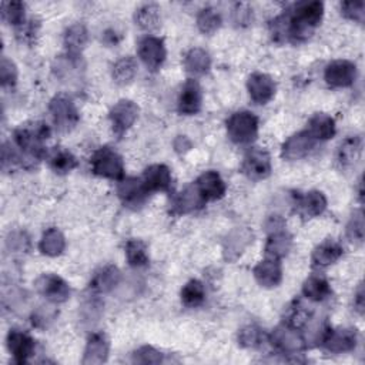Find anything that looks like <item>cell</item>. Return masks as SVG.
Returning <instances> with one entry per match:
<instances>
[{
    "label": "cell",
    "mask_w": 365,
    "mask_h": 365,
    "mask_svg": "<svg viewBox=\"0 0 365 365\" xmlns=\"http://www.w3.org/2000/svg\"><path fill=\"white\" fill-rule=\"evenodd\" d=\"M324 13V5L321 2H305L296 6L293 14L284 16L285 27L274 22V34H288L291 39L301 42L313 34V30L320 25Z\"/></svg>",
    "instance_id": "1"
},
{
    "label": "cell",
    "mask_w": 365,
    "mask_h": 365,
    "mask_svg": "<svg viewBox=\"0 0 365 365\" xmlns=\"http://www.w3.org/2000/svg\"><path fill=\"white\" fill-rule=\"evenodd\" d=\"M50 136L49 127L43 123H34L33 126H22L14 132V141L25 153L32 157L39 158L46 150L43 148V140Z\"/></svg>",
    "instance_id": "2"
},
{
    "label": "cell",
    "mask_w": 365,
    "mask_h": 365,
    "mask_svg": "<svg viewBox=\"0 0 365 365\" xmlns=\"http://www.w3.org/2000/svg\"><path fill=\"white\" fill-rule=\"evenodd\" d=\"M227 133L237 144L251 143L259 133V119L250 112H237L227 120Z\"/></svg>",
    "instance_id": "3"
},
{
    "label": "cell",
    "mask_w": 365,
    "mask_h": 365,
    "mask_svg": "<svg viewBox=\"0 0 365 365\" xmlns=\"http://www.w3.org/2000/svg\"><path fill=\"white\" fill-rule=\"evenodd\" d=\"M91 170L96 176L120 180L124 174V166L121 157L110 148H102L91 158Z\"/></svg>",
    "instance_id": "4"
},
{
    "label": "cell",
    "mask_w": 365,
    "mask_h": 365,
    "mask_svg": "<svg viewBox=\"0 0 365 365\" xmlns=\"http://www.w3.org/2000/svg\"><path fill=\"white\" fill-rule=\"evenodd\" d=\"M50 113L60 132H70L79 121L78 108L69 97L56 96L50 102Z\"/></svg>",
    "instance_id": "5"
},
{
    "label": "cell",
    "mask_w": 365,
    "mask_h": 365,
    "mask_svg": "<svg viewBox=\"0 0 365 365\" xmlns=\"http://www.w3.org/2000/svg\"><path fill=\"white\" fill-rule=\"evenodd\" d=\"M34 287L45 298L54 304L64 303L70 296L69 284L54 274H43L42 277L36 280Z\"/></svg>",
    "instance_id": "6"
},
{
    "label": "cell",
    "mask_w": 365,
    "mask_h": 365,
    "mask_svg": "<svg viewBox=\"0 0 365 365\" xmlns=\"http://www.w3.org/2000/svg\"><path fill=\"white\" fill-rule=\"evenodd\" d=\"M271 344L284 354H297L304 350V338L291 325L277 327L271 334Z\"/></svg>",
    "instance_id": "7"
},
{
    "label": "cell",
    "mask_w": 365,
    "mask_h": 365,
    "mask_svg": "<svg viewBox=\"0 0 365 365\" xmlns=\"http://www.w3.org/2000/svg\"><path fill=\"white\" fill-rule=\"evenodd\" d=\"M139 116V107L130 100H120L110 110L113 132L121 137L134 124Z\"/></svg>",
    "instance_id": "8"
},
{
    "label": "cell",
    "mask_w": 365,
    "mask_h": 365,
    "mask_svg": "<svg viewBox=\"0 0 365 365\" xmlns=\"http://www.w3.org/2000/svg\"><path fill=\"white\" fill-rule=\"evenodd\" d=\"M139 56L150 70H157L166 60V47L161 39L148 36L139 43Z\"/></svg>",
    "instance_id": "9"
},
{
    "label": "cell",
    "mask_w": 365,
    "mask_h": 365,
    "mask_svg": "<svg viewBox=\"0 0 365 365\" xmlns=\"http://www.w3.org/2000/svg\"><path fill=\"white\" fill-rule=\"evenodd\" d=\"M243 173L251 180H263L271 173V158L266 150L252 149L243 163Z\"/></svg>",
    "instance_id": "10"
},
{
    "label": "cell",
    "mask_w": 365,
    "mask_h": 365,
    "mask_svg": "<svg viewBox=\"0 0 365 365\" xmlns=\"http://www.w3.org/2000/svg\"><path fill=\"white\" fill-rule=\"evenodd\" d=\"M357 67L349 60H335L325 69V82L333 87H349L355 82Z\"/></svg>",
    "instance_id": "11"
},
{
    "label": "cell",
    "mask_w": 365,
    "mask_h": 365,
    "mask_svg": "<svg viewBox=\"0 0 365 365\" xmlns=\"http://www.w3.org/2000/svg\"><path fill=\"white\" fill-rule=\"evenodd\" d=\"M316 141L317 140L311 136V133H309L308 130L300 132L294 136H291L283 144L281 156L287 160H300L314 149Z\"/></svg>",
    "instance_id": "12"
},
{
    "label": "cell",
    "mask_w": 365,
    "mask_h": 365,
    "mask_svg": "<svg viewBox=\"0 0 365 365\" xmlns=\"http://www.w3.org/2000/svg\"><path fill=\"white\" fill-rule=\"evenodd\" d=\"M247 89L251 100L257 104L268 103L276 95V83L264 73L251 75L247 82Z\"/></svg>",
    "instance_id": "13"
},
{
    "label": "cell",
    "mask_w": 365,
    "mask_h": 365,
    "mask_svg": "<svg viewBox=\"0 0 365 365\" xmlns=\"http://www.w3.org/2000/svg\"><path fill=\"white\" fill-rule=\"evenodd\" d=\"M117 194L126 206L137 207L144 203L145 197L149 196V191L145 189L143 180L129 177L120 181V185L117 187Z\"/></svg>",
    "instance_id": "14"
},
{
    "label": "cell",
    "mask_w": 365,
    "mask_h": 365,
    "mask_svg": "<svg viewBox=\"0 0 365 365\" xmlns=\"http://www.w3.org/2000/svg\"><path fill=\"white\" fill-rule=\"evenodd\" d=\"M357 340L358 337L355 330H353V328H342V330L327 331L322 338V344L331 353H346L355 349Z\"/></svg>",
    "instance_id": "15"
},
{
    "label": "cell",
    "mask_w": 365,
    "mask_h": 365,
    "mask_svg": "<svg viewBox=\"0 0 365 365\" xmlns=\"http://www.w3.org/2000/svg\"><path fill=\"white\" fill-rule=\"evenodd\" d=\"M254 234L246 227L234 228L224 242V257L228 261H234L240 257L243 251L252 243Z\"/></svg>",
    "instance_id": "16"
},
{
    "label": "cell",
    "mask_w": 365,
    "mask_h": 365,
    "mask_svg": "<svg viewBox=\"0 0 365 365\" xmlns=\"http://www.w3.org/2000/svg\"><path fill=\"white\" fill-rule=\"evenodd\" d=\"M8 349L13 354L16 362L25 364L34 353V340L26 333L10 330L8 335Z\"/></svg>",
    "instance_id": "17"
},
{
    "label": "cell",
    "mask_w": 365,
    "mask_h": 365,
    "mask_svg": "<svg viewBox=\"0 0 365 365\" xmlns=\"http://www.w3.org/2000/svg\"><path fill=\"white\" fill-rule=\"evenodd\" d=\"M207 200L202 194V191L198 190L197 185L189 186L182 190L176 198H174V211L178 214H187L196 210H200L206 206Z\"/></svg>",
    "instance_id": "18"
},
{
    "label": "cell",
    "mask_w": 365,
    "mask_h": 365,
    "mask_svg": "<svg viewBox=\"0 0 365 365\" xmlns=\"http://www.w3.org/2000/svg\"><path fill=\"white\" fill-rule=\"evenodd\" d=\"M143 182L149 193L152 191H167L172 186V173L167 166L154 164L144 172Z\"/></svg>",
    "instance_id": "19"
},
{
    "label": "cell",
    "mask_w": 365,
    "mask_h": 365,
    "mask_svg": "<svg viewBox=\"0 0 365 365\" xmlns=\"http://www.w3.org/2000/svg\"><path fill=\"white\" fill-rule=\"evenodd\" d=\"M202 107V89L196 80H189L181 90L178 99V112L181 115H196Z\"/></svg>",
    "instance_id": "20"
},
{
    "label": "cell",
    "mask_w": 365,
    "mask_h": 365,
    "mask_svg": "<svg viewBox=\"0 0 365 365\" xmlns=\"http://www.w3.org/2000/svg\"><path fill=\"white\" fill-rule=\"evenodd\" d=\"M196 185L206 200H218L226 194V182L215 172L203 173Z\"/></svg>",
    "instance_id": "21"
},
{
    "label": "cell",
    "mask_w": 365,
    "mask_h": 365,
    "mask_svg": "<svg viewBox=\"0 0 365 365\" xmlns=\"http://www.w3.org/2000/svg\"><path fill=\"white\" fill-rule=\"evenodd\" d=\"M107 355H108V341L106 335L102 333H96L91 335L86 345L83 364L86 365L103 364L107 361Z\"/></svg>",
    "instance_id": "22"
},
{
    "label": "cell",
    "mask_w": 365,
    "mask_h": 365,
    "mask_svg": "<svg viewBox=\"0 0 365 365\" xmlns=\"http://www.w3.org/2000/svg\"><path fill=\"white\" fill-rule=\"evenodd\" d=\"M254 277L263 287H276L283 279L281 266L276 260H264L255 266Z\"/></svg>",
    "instance_id": "23"
},
{
    "label": "cell",
    "mask_w": 365,
    "mask_h": 365,
    "mask_svg": "<svg viewBox=\"0 0 365 365\" xmlns=\"http://www.w3.org/2000/svg\"><path fill=\"white\" fill-rule=\"evenodd\" d=\"M120 279H121V274L119 268L108 266L96 274L95 279L90 283V288L99 294L110 293V291L120 283Z\"/></svg>",
    "instance_id": "24"
},
{
    "label": "cell",
    "mask_w": 365,
    "mask_h": 365,
    "mask_svg": "<svg viewBox=\"0 0 365 365\" xmlns=\"http://www.w3.org/2000/svg\"><path fill=\"white\" fill-rule=\"evenodd\" d=\"M342 247L333 242L327 240L322 244H320L314 252H313V266L314 267H327L334 264L341 255H342Z\"/></svg>",
    "instance_id": "25"
},
{
    "label": "cell",
    "mask_w": 365,
    "mask_h": 365,
    "mask_svg": "<svg viewBox=\"0 0 365 365\" xmlns=\"http://www.w3.org/2000/svg\"><path fill=\"white\" fill-rule=\"evenodd\" d=\"M362 150V140L358 136H351L349 139H345L340 149H338V161L342 167H350L353 164H355L361 156Z\"/></svg>",
    "instance_id": "26"
},
{
    "label": "cell",
    "mask_w": 365,
    "mask_h": 365,
    "mask_svg": "<svg viewBox=\"0 0 365 365\" xmlns=\"http://www.w3.org/2000/svg\"><path fill=\"white\" fill-rule=\"evenodd\" d=\"M186 70L193 76H203L211 66L210 54L203 49H191L185 60Z\"/></svg>",
    "instance_id": "27"
},
{
    "label": "cell",
    "mask_w": 365,
    "mask_h": 365,
    "mask_svg": "<svg viewBox=\"0 0 365 365\" xmlns=\"http://www.w3.org/2000/svg\"><path fill=\"white\" fill-rule=\"evenodd\" d=\"M87 29L83 25L78 23L70 26L64 34V45L69 54H71V56H79L87 43Z\"/></svg>",
    "instance_id": "28"
},
{
    "label": "cell",
    "mask_w": 365,
    "mask_h": 365,
    "mask_svg": "<svg viewBox=\"0 0 365 365\" xmlns=\"http://www.w3.org/2000/svg\"><path fill=\"white\" fill-rule=\"evenodd\" d=\"M308 132L316 140H328L335 134V123L333 117L320 113L309 120Z\"/></svg>",
    "instance_id": "29"
},
{
    "label": "cell",
    "mask_w": 365,
    "mask_h": 365,
    "mask_svg": "<svg viewBox=\"0 0 365 365\" xmlns=\"http://www.w3.org/2000/svg\"><path fill=\"white\" fill-rule=\"evenodd\" d=\"M49 164L56 173L66 174L78 167V158L62 148H54L49 154Z\"/></svg>",
    "instance_id": "30"
},
{
    "label": "cell",
    "mask_w": 365,
    "mask_h": 365,
    "mask_svg": "<svg viewBox=\"0 0 365 365\" xmlns=\"http://www.w3.org/2000/svg\"><path fill=\"white\" fill-rule=\"evenodd\" d=\"M40 251L49 257H56L60 255L66 247L64 235L58 228H49L40 240Z\"/></svg>",
    "instance_id": "31"
},
{
    "label": "cell",
    "mask_w": 365,
    "mask_h": 365,
    "mask_svg": "<svg viewBox=\"0 0 365 365\" xmlns=\"http://www.w3.org/2000/svg\"><path fill=\"white\" fill-rule=\"evenodd\" d=\"M291 244H293V240H291V237L287 233L274 231L267 242L266 252L272 259H281L288 254Z\"/></svg>",
    "instance_id": "32"
},
{
    "label": "cell",
    "mask_w": 365,
    "mask_h": 365,
    "mask_svg": "<svg viewBox=\"0 0 365 365\" xmlns=\"http://www.w3.org/2000/svg\"><path fill=\"white\" fill-rule=\"evenodd\" d=\"M300 213L305 217H317L327 207V198L321 191L307 193L298 203Z\"/></svg>",
    "instance_id": "33"
},
{
    "label": "cell",
    "mask_w": 365,
    "mask_h": 365,
    "mask_svg": "<svg viewBox=\"0 0 365 365\" xmlns=\"http://www.w3.org/2000/svg\"><path fill=\"white\" fill-rule=\"evenodd\" d=\"M137 62L132 56L121 58L115 66H113V80L117 84H129L137 75Z\"/></svg>",
    "instance_id": "34"
},
{
    "label": "cell",
    "mask_w": 365,
    "mask_h": 365,
    "mask_svg": "<svg viewBox=\"0 0 365 365\" xmlns=\"http://www.w3.org/2000/svg\"><path fill=\"white\" fill-rule=\"evenodd\" d=\"M303 293H304V296L308 300L322 301V300H325L328 296L331 294V288H330V284H328V281L325 279L313 276V277H309L304 283Z\"/></svg>",
    "instance_id": "35"
},
{
    "label": "cell",
    "mask_w": 365,
    "mask_h": 365,
    "mask_svg": "<svg viewBox=\"0 0 365 365\" xmlns=\"http://www.w3.org/2000/svg\"><path fill=\"white\" fill-rule=\"evenodd\" d=\"M160 9L157 5H144L136 12V23L143 30H156L160 26Z\"/></svg>",
    "instance_id": "36"
},
{
    "label": "cell",
    "mask_w": 365,
    "mask_h": 365,
    "mask_svg": "<svg viewBox=\"0 0 365 365\" xmlns=\"http://www.w3.org/2000/svg\"><path fill=\"white\" fill-rule=\"evenodd\" d=\"M204 297H206L204 285L198 280L189 281L181 290V300L189 307H197L200 304H203Z\"/></svg>",
    "instance_id": "37"
},
{
    "label": "cell",
    "mask_w": 365,
    "mask_h": 365,
    "mask_svg": "<svg viewBox=\"0 0 365 365\" xmlns=\"http://www.w3.org/2000/svg\"><path fill=\"white\" fill-rule=\"evenodd\" d=\"M197 26L206 34H213L222 26V16L215 9L206 8L197 16Z\"/></svg>",
    "instance_id": "38"
},
{
    "label": "cell",
    "mask_w": 365,
    "mask_h": 365,
    "mask_svg": "<svg viewBox=\"0 0 365 365\" xmlns=\"http://www.w3.org/2000/svg\"><path fill=\"white\" fill-rule=\"evenodd\" d=\"M127 261L133 267H143L149 263V252L144 243L139 240H130L126 246Z\"/></svg>",
    "instance_id": "39"
},
{
    "label": "cell",
    "mask_w": 365,
    "mask_h": 365,
    "mask_svg": "<svg viewBox=\"0 0 365 365\" xmlns=\"http://www.w3.org/2000/svg\"><path fill=\"white\" fill-rule=\"evenodd\" d=\"M59 311L51 305H40L33 311L32 314V324L36 328H40V330H45V328L50 327L54 320L58 318Z\"/></svg>",
    "instance_id": "40"
},
{
    "label": "cell",
    "mask_w": 365,
    "mask_h": 365,
    "mask_svg": "<svg viewBox=\"0 0 365 365\" xmlns=\"http://www.w3.org/2000/svg\"><path fill=\"white\" fill-rule=\"evenodd\" d=\"M2 17L9 25H22L25 22V5L21 2H5L2 5Z\"/></svg>",
    "instance_id": "41"
},
{
    "label": "cell",
    "mask_w": 365,
    "mask_h": 365,
    "mask_svg": "<svg viewBox=\"0 0 365 365\" xmlns=\"http://www.w3.org/2000/svg\"><path fill=\"white\" fill-rule=\"evenodd\" d=\"M263 340L264 333L255 325L244 327L239 334V342L242 346H246V349H255V346H259L263 342Z\"/></svg>",
    "instance_id": "42"
},
{
    "label": "cell",
    "mask_w": 365,
    "mask_h": 365,
    "mask_svg": "<svg viewBox=\"0 0 365 365\" xmlns=\"http://www.w3.org/2000/svg\"><path fill=\"white\" fill-rule=\"evenodd\" d=\"M364 214L362 211H358L351 217L349 226H346V237H349L353 243L361 244L364 242Z\"/></svg>",
    "instance_id": "43"
},
{
    "label": "cell",
    "mask_w": 365,
    "mask_h": 365,
    "mask_svg": "<svg viewBox=\"0 0 365 365\" xmlns=\"http://www.w3.org/2000/svg\"><path fill=\"white\" fill-rule=\"evenodd\" d=\"M102 308H103V304L97 300L87 301L82 307V321L87 322L89 325L96 324L102 316Z\"/></svg>",
    "instance_id": "44"
},
{
    "label": "cell",
    "mask_w": 365,
    "mask_h": 365,
    "mask_svg": "<svg viewBox=\"0 0 365 365\" xmlns=\"http://www.w3.org/2000/svg\"><path fill=\"white\" fill-rule=\"evenodd\" d=\"M133 361L137 364H160L163 362V354L152 346H143L134 353Z\"/></svg>",
    "instance_id": "45"
},
{
    "label": "cell",
    "mask_w": 365,
    "mask_h": 365,
    "mask_svg": "<svg viewBox=\"0 0 365 365\" xmlns=\"http://www.w3.org/2000/svg\"><path fill=\"white\" fill-rule=\"evenodd\" d=\"M17 79V69L14 63L6 58L2 59L0 62V80H2V86H14Z\"/></svg>",
    "instance_id": "46"
},
{
    "label": "cell",
    "mask_w": 365,
    "mask_h": 365,
    "mask_svg": "<svg viewBox=\"0 0 365 365\" xmlns=\"http://www.w3.org/2000/svg\"><path fill=\"white\" fill-rule=\"evenodd\" d=\"M342 14L349 19L362 23L364 22V10H365V3L364 2H344L341 5Z\"/></svg>",
    "instance_id": "47"
},
{
    "label": "cell",
    "mask_w": 365,
    "mask_h": 365,
    "mask_svg": "<svg viewBox=\"0 0 365 365\" xmlns=\"http://www.w3.org/2000/svg\"><path fill=\"white\" fill-rule=\"evenodd\" d=\"M8 247L13 251H26L29 248L27 235L22 231L10 233L8 237Z\"/></svg>",
    "instance_id": "48"
},
{
    "label": "cell",
    "mask_w": 365,
    "mask_h": 365,
    "mask_svg": "<svg viewBox=\"0 0 365 365\" xmlns=\"http://www.w3.org/2000/svg\"><path fill=\"white\" fill-rule=\"evenodd\" d=\"M244 9V5H240L239 6V9H237L235 10V17H234V22L235 23H247L248 22V19H250V16H251V10L248 9V8H246V10H243Z\"/></svg>",
    "instance_id": "49"
},
{
    "label": "cell",
    "mask_w": 365,
    "mask_h": 365,
    "mask_svg": "<svg viewBox=\"0 0 365 365\" xmlns=\"http://www.w3.org/2000/svg\"><path fill=\"white\" fill-rule=\"evenodd\" d=\"M354 305H355L357 311H358L360 314L364 313V288H362V285H360L358 290H357L355 298H354Z\"/></svg>",
    "instance_id": "50"
},
{
    "label": "cell",
    "mask_w": 365,
    "mask_h": 365,
    "mask_svg": "<svg viewBox=\"0 0 365 365\" xmlns=\"http://www.w3.org/2000/svg\"><path fill=\"white\" fill-rule=\"evenodd\" d=\"M174 148L177 152H187L190 148H191V143L186 139V137H182L180 136L176 141H174Z\"/></svg>",
    "instance_id": "51"
}]
</instances>
